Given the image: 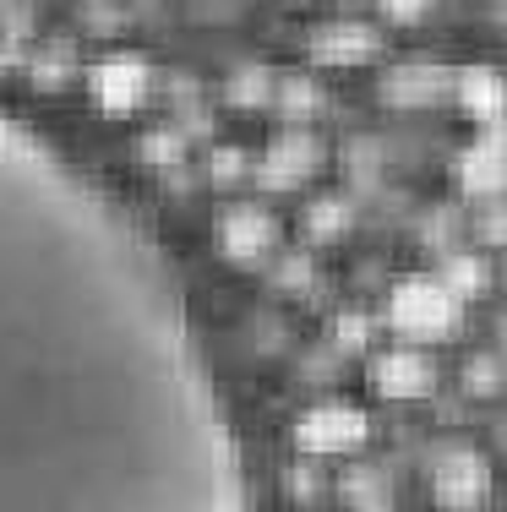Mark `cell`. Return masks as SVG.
<instances>
[{"mask_svg":"<svg viewBox=\"0 0 507 512\" xmlns=\"http://www.w3.org/2000/svg\"><path fill=\"white\" fill-rule=\"evenodd\" d=\"M0 512H240V458L148 224L0 104Z\"/></svg>","mask_w":507,"mask_h":512,"instance_id":"cell-1","label":"cell"},{"mask_svg":"<svg viewBox=\"0 0 507 512\" xmlns=\"http://www.w3.org/2000/svg\"><path fill=\"white\" fill-rule=\"evenodd\" d=\"M388 322L404 338H415V344H437V338H448L458 327V295L442 289L437 278H409V284L393 289Z\"/></svg>","mask_w":507,"mask_h":512,"instance_id":"cell-2","label":"cell"},{"mask_svg":"<svg viewBox=\"0 0 507 512\" xmlns=\"http://www.w3.org/2000/svg\"><path fill=\"white\" fill-rule=\"evenodd\" d=\"M366 414H360L355 404H317L300 414L295 425V442L306 447L311 458H333V453H355L360 442H366Z\"/></svg>","mask_w":507,"mask_h":512,"instance_id":"cell-3","label":"cell"},{"mask_svg":"<svg viewBox=\"0 0 507 512\" xmlns=\"http://www.w3.org/2000/svg\"><path fill=\"white\" fill-rule=\"evenodd\" d=\"M371 387L382 398H426L437 387V360L426 349H382L371 360Z\"/></svg>","mask_w":507,"mask_h":512,"instance_id":"cell-4","label":"cell"},{"mask_svg":"<svg viewBox=\"0 0 507 512\" xmlns=\"http://www.w3.org/2000/svg\"><path fill=\"white\" fill-rule=\"evenodd\" d=\"M486 463L475 453H442L437 469H431V491H437L442 507H475L486 496Z\"/></svg>","mask_w":507,"mask_h":512,"instance_id":"cell-5","label":"cell"},{"mask_svg":"<svg viewBox=\"0 0 507 512\" xmlns=\"http://www.w3.org/2000/svg\"><path fill=\"white\" fill-rule=\"evenodd\" d=\"M219 240H224V251L235 256V262H251V256H262L273 246V218L268 213H257V207H240V213H229L224 218V229H219Z\"/></svg>","mask_w":507,"mask_h":512,"instance_id":"cell-6","label":"cell"},{"mask_svg":"<svg viewBox=\"0 0 507 512\" xmlns=\"http://www.w3.org/2000/svg\"><path fill=\"white\" fill-rule=\"evenodd\" d=\"M464 186L486 191V197L502 191V137H497V126H486V137L464 153Z\"/></svg>","mask_w":507,"mask_h":512,"instance_id":"cell-7","label":"cell"},{"mask_svg":"<svg viewBox=\"0 0 507 512\" xmlns=\"http://www.w3.org/2000/svg\"><path fill=\"white\" fill-rule=\"evenodd\" d=\"M469 382H475V393H480V398H491V393H497V360L475 365V371H469Z\"/></svg>","mask_w":507,"mask_h":512,"instance_id":"cell-8","label":"cell"}]
</instances>
